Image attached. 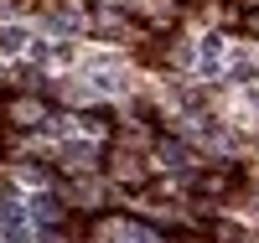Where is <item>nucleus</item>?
Masks as SVG:
<instances>
[{
    "instance_id": "obj_1",
    "label": "nucleus",
    "mask_w": 259,
    "mask_h": 243,
    "mask_svg": "<svg viewBox=\"0 0 259 243\" xmlns=\"http://www.w3.org/2000/svg\"><path fill=\"white\" fill-rule=\"evenodd\" d=\"M0 47H6V52H21V47H26V31L6 26V31H0Z\"/></svg>"
}]
</instances>
